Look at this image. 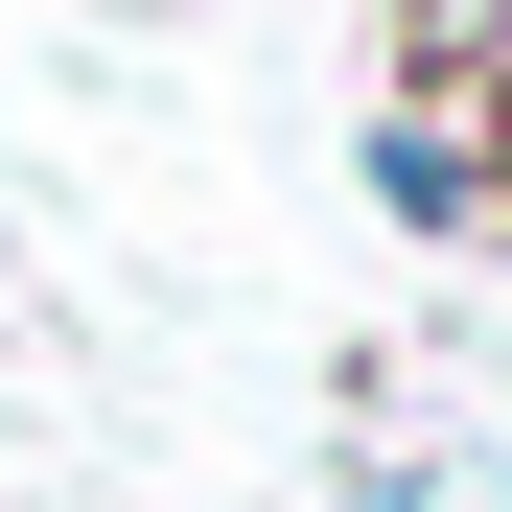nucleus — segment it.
I'll return each instance as SVG.
<instances>
[{"label":"nucleus","mask_w":512,"mask_h":512,"mask_svg":"<svg viewBox=\"0 0 512 512\" xmlns=\"http://www.w3.org/2000/svg\"><path fill=\"white\" fill-rule=\"evenodd\" d=\"M350 187H373L396 233H512V187H489V117H466V94H373Z\"/></svg>","instance_id":"1"},{"label":"nucleus","mask_w":512,"mask_h":512,"mask_svg":"<svg viewBox=\"0 0 512 512\" xmlns=\"http://www.w3.org/2000/svg\"><path fill=\"white\" fill-rule=\"evenodd\" d=\"M396 94H512V0H396Z\"/></svg>","instance_id":"2"},{"label":"nucleus","mask_w":512,"mask_h":512,"mask_svg":"<svg viewBox=\"0 0 512 512\" xmlns=\"http://www.w3.org/2000/svg\"><path fill=\"white\" fill-rule=\"evenodd\" d=\"M326 512H443V489H419V466H350V489H326Z\"/></svg>","instance_id":"3"}]
</instances>
